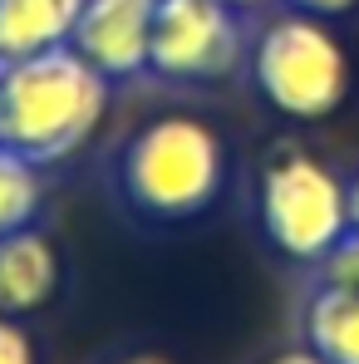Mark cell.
Returning <instances> with one entry per match:
<instances>
[{"label":"cell","mask_w":359,"mask_h":364,"mask_svg":"<svg viewBox=\"0 0 359 364\" xmlns=\"http://www.w3.org/2000/svg\"><path fill=\"white\" fill-rule=\"evenodd\" d=\"M315 281H320V286L355 291V296H359V232H355V227L325 251V261L315 266Z\"/></svg>","instance_id":"obj_11"},{"label":"cell","mask_w":359,"mask_h":364,"mask_svg":"<svg viewBox=\"0 0 359 364\" xmlns=\"http://www.w3.org/2000/svg\"><path fill=\"white\" fill-rule=\"evenodd\" d=\"M0 364H35L30 335H25L10 315H0Z\"/></svg>","instance_id":"obj_12"},{"label":"cell","mask_w":359,"mask_h":364,"mask_svg":"<svg viewBox=\"0 0 359 364\" xmlns=\"http://www.w3.org/2000/svg\"><path fill=\"white\" fill-rule=\"evenodd\" d=\"M232 5H241V10H251V5H266V0H232Z\"/></svg>","instance_id":"obj_17"},{"label":"cell","mask_w":359,"mask_h":364,"mask_svg":"<svg viewBox=\"0 0 359 364\" xmlns=\"http://www.w3.org/2000/svg\"><path fill=\"white\" fill-rule=\"evenodd\" d=\"M123 364H168V360H153V355H138V360H123Z\"/></svg>","instance_id":"obj_16"},{"label":"cell","mask_w":359,"mask_h":364,"mask_svg":"<svg viewBox=\"0 0 359 364\" xmlns=\"http://www.w3.org/2000/svg\"><path fill=\"white\" fill-rule=\"evenodd\" d=\"M227 143L192 114L143 119L114 153V192L123 212L148 227H182L207 217L227 192Z\"/></svg>","instance_id":"obj_1"},{"label":"cell","mask_w":359,"mask_h":364,"mask_svg":"<svg viewBox=\"0 0 359 364\" xmlns=\"http://www.w3.org/2000/svg\"><path fill=\"white\" fill-rule=\"evenodd\" d=\"M60 286V256L45 232L20 227L0 237V315H30L55 296Z\"/></svg>","instance_id":"obj_7"},{"label":"cell","mask_w":359,"mask_h":364,"mask_svg":"<svg viewBox=\"0 0 359 364\" xmlns=\"http://www.w3.org/2000/svg\"><path fill=\"white\" fill-rule=\"evenodd\" d=\"M251 30L232 0H158L148 35V79L222 84L246 69Z\"/></svg>","instance_id":"obj_5"},{"label":"cell","mask_w":359,"mask_h":364,"mask_svg":"<svg viewBox=\"0 0 359 364\" xmlns=\"http://www.w3.org/2000/svg\"><path fill=\"white\" fill-rule=\"evenodd\" d=\"M158 0H84L69 50L89 60L114 89L148 79V35Z\"/></svg>","instance_id":"obj_6"},{"label":"cell","mask_w":359,"mask_h":364,"mask_svg":"<svg viewBox=\"0 0 359 364\" xmlns=\"http://www.w3.org/2000/svg\"><path fill=\"white\" fill-rule=\"evenodd\" d=\"M266 364H325V360L305 345V350H286V355H276V360H266Z\"/></svg>","instance_id":"obj_14"},{"label":"cell","mask_w":359,"mask_h":364,"mask_svg":"<svg viewBox=\"0 0 359 364\" xmlns=\"http://www.w3.org/2000/svg\"><path fill=\"white\" fill-rule=\"evenodd\" d=\"M109 94L114 84L69 45L0 64V143L35 168H55L99 133Z\"/></svg>","instance_id":"obj_2"},{"label":"cell","mask_w":359,"mask_h":364,"mask_svg":"<svg viewBox=\"0 0 359 364\" xmlns=\"http://www.w3.org/2000/svg\"><path fill=\"white\" fill-rule=\"evenodd\" d=\"M305 345L325 364H359V296L340 286H310Z\"/></svg>","instance_id":"obj_9"},{"label":"cell","mask_w":359,"mask_h":364,"mask_svg":"<svg viewBox=\"0 0 359 364\" xmlns=\"http://www.w3.org/2000/svg\"><path fill=\"white\" fill-rule=\"evenodd\" d=\"M79 10L84 0H0V64L69 45Z\"/></svg>","instance_id":"obj_8"},{"label":"cell","mask_w":359,"mask_h":364,"mask_svg":"<svg viewBox=\"0 0 359 364\" xmlns=\"http://www.w3.org/2000/svg\"><path fill=\"white\" fill-rule=\"evenodd\" d=\"M246 79L271 114L296 123L330 119L350 99V60H345L340 40L330 35L325 20L300 15V10L266 20L251 35Z\"/></svg>","instance_id":"obj_3"},{"label":"cell","mask_w":359,"mask_h":364,"mask_svg":"<svg viewBox=\"0 0 359 364\" xmlns=\"http://www.w3.org/2000/svg\"><path fill=\"white\" fill-rule=\"evenodd\" d=\"M256 222L271 251L315 271L350 232V182L305 148H281L266 158L256 182Z\"/></svg>","instance_id":"obj_4"},{"label":"cell","mask_w":359,"mask_h":364,"mask_svg":"<svg viewBox=\"0 0 359 364\" xmlns=\"http://www.w3.org/2000/svg\"><path fill=\"white\" fill-rule=\"evenodd\" d=\"M350 227L359 232V173L350 178Z\"/></svg>","instance_id":"obj_15"},{"label":"cell","mask_w":359,"mask_h":364,"mask_svg":"<svg viewBox=\"0 0 359 364\" xmlns=\"http://www.w3.org/2000/svg\"><path fill=\"white\" fill-rule=\"evenodd\" d=\"M45 207V178L30 158H20L15 148L0 143V237L20 232V227H35Z\"/></svg>","instance_id":"obj_10"},{"label":"cell","mask_w":359,"mask_h":364,"mask_svg":"<svg viewBox=\"0 0 359 364\" xmlns=\"http://www.w3.org/2000/svg\"><path fill=\"white\" fill-rule=\"evenodd\" d=\"M286 10H300V15H315V20H335L345 10H355L359 0H281Z\"/></svg>","instance_id":"obj_13"}]
</instances>
